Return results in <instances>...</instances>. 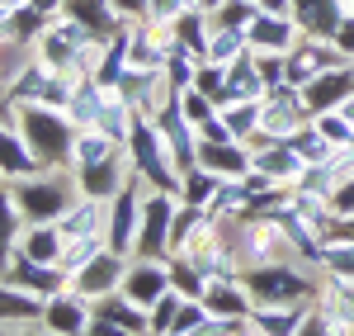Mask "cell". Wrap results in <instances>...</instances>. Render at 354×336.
I'll list each match as a JSON object with an SVG mask.
<instances>
[{
    "mask_svg": "<svg viewBox=\"0 0 354 336\" xmlns=\"http://www.w3.org/2000/svg\"><path fill=\"white\" fill-rule=\"evenodd\" d=\"M10 195L19 204L24 223H57L81 199V180L71 166H43L24 180H10Z\"/></svg>",
    "mask_w": 354,
    "mask_h": 336,
    "instance_id": "cell-1",
    "label": "cell"
},
{
    "mask_svg": "<svg viewBox=\"0 0 354 336\" xmlns=\"http://www.w3.org/2000/svg\"><path fill=\"white\" fill-rule=\"evenodd\" d=\"M15 123L28 138L33 157L43 166H71V152H76V123L66 109H53V105H19L15 109Z\"/></svg>",
    "mask_w": 354,
    "mask_h": 336,
    "instance_id": "cell-2",
    "label": "cell"
},
{
    "mask_svg": "<svg viewBox=\"0 0 354 336\" xmlns=\"http://www.w3.org/2000/svg\"><path fill=\"white\" fill-rule=\"evenodd\" d=\"M241 284L255 303H312L322 294V270L312 265H255L241 270Z\"/></svg>",
    "mask_w": 354,
    "mask_h": 336,
    "instance_id": "cell-3",
    "label": "cell"
},
{
    "mask_svg": "<svg viewBox=\"0 0 354 336\" xmlns=\"http://www.w3.org/2000/svg\"><path fill=\"white\" fill-rule=\"evenodd\" d=\"M128 152H133V170L151 185V190H165V195H180V166L165 147L156 118H137L133 138H128Z\"/></svg>",
    "mask_w": 354,
    "mask_h": 336,
    "instance_id": "cell-4",
    "label": "cell"
},
{
    "mask_svg": "<svg viewBox=\"0 0 354 336\" xmlns=\"http://www.w3.org/2000/svg\"><path fill=\"white\" fill-rule=\"evenodd\" d=\"M147 180L142 175H128V185L109 199V223H104V242H109L118 256H133L137 251V227H142V204H147Z\"/></svg>",
    "mask_w": 354,
    "mask_h": 336,
    "instance_id": "cell-5",
    "label": "cell"
},
{
    "mask_svg": "<svg viewBox=\"0 0 354 336\" xmlns=\"http://www.w3.org/2000/svg\"><path fill=\"white\" fill-rule=\"evenodd\" d=\"M180 213V195H165V190H147L142 204V227H137V251L142 260H170V227Z\"/></svg>",
    "mask_w": 354,
    "mask_h": 336,
    "instance_id": "cell-6",
    "label": "cell"
},
{
    "mask_svg": "<svg viewBox=\"0 0 354 336\" xmlns=\"http://www.w3.org/2000/svg\"><path fill=\"white\" fill-rule=\"evenodd\" d=\"M307 123H312V109H307L298 85H274L270 95L260 100V128L274 142H293Z\"/></svg>",
    "mask_w": 354,
    "mask_h": 336,
    "instance_id": "cell-7",
    "label": "cell"
},
{
    "mask_svg": "<svg viewBox=\"0 0 354 336\" xmlns=\"http://www.w3.org/2000/svg\"><path fill=\"white\" fill-rule=\"evenodd\" d=\"M118 90H123V100L133 105L137 118H156V114L180 95L175 85L165 81V71H133V67L118 76Z\"/></svg>",
    "mask_w": 354,
    "mask_h": 336,
    "instance_id": "cell-8",
    "label": "cell"
},
{
    "mask_svg": "<svg viewBox=\"0 0 354 336\" xmlns=\"http://www.w3.org/2000/svg\"><path fill=\"white\" fill-rule=\"evenodd\" d=\"M128 175H133V152L128 147H113L109 157H100V161H90V166L76 170V180H81V195L90 199H104L109 204L123 185H128Z\"/></svg>",
    "mask_w": 354,
    "mask_h": 336,
    "instance_id": "cell-9",
    "label": "cell"
},
{
    "mask_svg": "<svg viewBox=\"0 0 354 336\" xmlns=\"http://www.w3.org/2000/svg\"><path fill=\"white\" fill-rule=\"evenodd\" d=\"M283 62H288V85H307L312 76H322V71H330V67H340V62H350V57L340 53L330 38H298L288 53H283Z\"/></svg>",
    "mask_w": 354,
    "mask_h": 336,
    "instance_id": "cell-10",
    "label": "cell"
},
{
    "mask_svg": "<svg viewBox=\"0 0 354 336\" xmlns=\"http://www.w3.org/2000/svg\"><path fill=\"white\" fill-rule=\"evenodd\" d=\"M128 260H133V256H118L113 247H104V251L95 256V260H85L81 270L71 275V289H76V294H85V299L95 303V299H104V294H113V289L123 284V270H128Z\"/></svg>",
    "mask_w": 354,
    "mask_h": 336,
    "instance_id": "cell-11",
    "label": "cell"
},
{
    "mask_svg": "<svg viewBox=\"0 0 354 336\" xmlns=\"http://www.w3.org/2000/svg\"><path fill=\"white\" fill-rule=\"evenodd\" d=\"M0 280L19 284V289H28V294H38V299H53V294H62V289H71V280H66V270H62V265H43V260H28L24 251L10 256V265L0 270Z\"/></svg>",
    "mask_w": 354,
    "mask_h": 336,
    "instance_id": "cell-12",
    "label": "cell"
},
{
    "mask_svg": "<svg viewBox=\"0 0 354 336\" xmlns=\"http://www.w3.org/2000/svg\"><path fill=\"white\" fill-rule=\"evenodd\" d=\"M90 317H95L90 299L76 294V289H62V294H53L43 303V332L48 336H81L90 327Z\"/></svg>",
    "mask_w": 354,
    "mask_h": 336,
    "instance_id": "cell-13",
    "label": "cell"
},
{
    "mask_svg": "<svg viewBox=\"0 0 354 336\" xmlns=\"http://www.w3.org/2000/svg\"><path fill=\"white\" fill-rule=\"evenodd\" d=\"M118 289L133 299L137 308H151L165 289H170V260H142V256H133V260H128V270H123V284H118Z\"/></svg>",
    "mask_w": 354,
    "mask_h": 336,
    "instance_id": "cell-14",
    "label": "cell"
},
{
    "mask_svg": "<svg viewBox=\"0 0 354 336\" xmlns=\"http://www.w3.org/2000/svg\"><path fill=\"white\" fill-rule=\"evenodd\" d=\"M194 166L213 170L222 180H245L250 170H255V152L245 147V142H198V157H194Z\"/></svg>",
    "mask_w": 354,
    "mask_h": 336,
    "instance_id": "cell-15",
    "label": "cell"
},
{
    "mask_svg": "<svg viewBox=\"0 0 354 336\" xmlns=\"http://www.w3.org/2000/svg\"><path fill=\"white\" fill-rule=\"evenodd\" d=\"M302 38V28L293 15H270V10H260L250 28H245V43H250V53H288L293 43Z\"/></svg>",
    "mask_w": 354,
    "mask_h": 336,
    "instance_id": "cell-16",
    "label": "cell"
},
{
    "mask_svg": "<svg viewBox=\"0 0 354 336\" xmlns=\"http://www.w3.org/2000/svg\"><path fill=\"white\" fill-rule=\"evenodd\" d=\"M354 90V62H340V67H330L322 76H312V81L302 85V100H307V109L312 118L326 109H340V100Z\"/></svg>",
    "mask_w": 354,
    "mask_h": 336,
    "instance_id": "cell-17",
    "label": "cell"
},
{
    "mask_svg": "<svg viewBox=\"0 0 354 336\" xmlns=\"http://www.w3.org/2000/svg\"><path fill=\"white\" fill-rule=\"evenodd\" d=\"M203 308L213 312V317H250L255 299L241 284V275H213L208 289H203Z\"/></svg>",
    "mask_w": 354,
    "mask_h": 336,
    "instance_id": "cell-18",
    "label": "cell"
},
{
    "mask_svg": "<svg viewBox=\"0 0 354 336\" xmlns=\"http://www.w3.org/2000/svg\"><path fill=\"white\" fill-rule=\"evenodd\" d=\"M104 223H109V204L104 199H90L81 195L62 218H57V227H62V237L66 242H81V237H104Z\"/></svg>",
    "mask_w": 354,
    "mask_h": 336,
    "instance_id": "cell-19",
    "label": "cell"
},
{
    "mask_svg": "<svg viewBox=\"0 0 354 336\" xmlns=\"http://www.w3.org/2000/svg\"><path fill=\"white\" fill-rule=\"evenodd\" d=\"M33 170H43V161L33 157V147H28V138L19 133V123H5V128H0V180L10 185V180H24Z\"/></svg>",
    "mask_w": 354,
    "mask_h": 336,
    "instance_id": "cell-20",
    "label": "cell"
},
{
    "mask_svg": "<svg viewBox=\"0 0 354 336\" xmlns=\"http://www.w3.org/2000/svg\"><path fill=\"white\" fill-rule=\"evenodd\" d=\"M345 15H350L345 0H293V19H298L302 38H330Z\"/></svg>",
    "mask_w": 354,
    "mask_h": 336,
    "instance_id": "cell-21",
    "label": "cell"
},
{
    "mask_svg": "<svg viewBox=\"0 0 354 336\" xmlns=\"http://www.w3.org/2000/svg\"><path fill=\"white\" fill-rule=\"evenodd\" d=\"M43 303L48 299L0 280V327H43Z\"/></svg>",
    "mask_w": 354,
    "mask_h": 336,
    "instance_id": "cell-22",
    "label": "cell"
},
{
    "mask_svg": "<svg viewBox=\"0 0 354 336\" xmlns=\"http://www.w3.org/2000/svg\"><path fill=\"white\" fill-rule=\"evenodd\" d=\"M165 38H170L175 48H185V53H194L198 62H203V57H208V38H213V15L198 10V5H189L175 24L165 28Z\"/></svg>",
    "mask_w": 354,
    "mask_h": 336,
    "instance_id": "cell-23",
    "label": "cell"
},
{
    "mask_svg": "<svg viewBox=\"0 0 354 336\" xmlns=\"http://www.w3.org/2000/svg\"><path fill=\"white\" fill-rule=\"evenodd\" d=\"M15 251H24L28 260H43V265H62V256H66V237H62V227H57V223H28Z\"/></svg>",
    "mask_w": 354,
    "mask_h": 336,
    "instance_id": "cell-24",
    "label": "cell"
},
{
    "mask_svg": "<svg viewBox=\"0 0 354 336\" xmlns=\"http://www.w3.org/2000/svg\"><path fill=\"white\" fill-rule=\"evenodd\" d=\"M255 170L265 180H274V185H298V175L307 166H302L298 152H293V142H270L265 152H255Z\"/></svg>",
    "mask_w": 354,
    "mask_h": 336,
    "instance_id": "cell-25",
    "label": "cell"
},
{
    "mask_svg": "<svg viewBox=\"0 0 354 336\" xmlns=\"http://www.w3.org/2000/svg\"><path fill=\"white\" fill-rule=\"evenodd\" d=\"M90 308H95V317H109V322H118L123 332H133V336H147V332H151L147 308H137L123 289H113V294H104V299H95Z\"/></svg>",
    "mask_w": 354,
    "mask_h": 336,
    "instance_id": "cell-26",
    "label": "cell"
},
{
    "mask_svg": "<svg viewBox=\"0 0 354 336\" xmlns=\"http://www.w3.org/2000/svg\"><path fill=\"white\" fill-rule=\"evenodd\" d=\"M312 303H255L250 308V327H260V332L270 336H293L298 332V322L307 317Z\"/></svg>",
    "mask_w": 354,
    "mask_h": 336,
    "instance_id": "cell-27",
    "label": "cell"
},
{
    "mask_svg": "<svg viewBox=\"0 0 354 336\" xmlns=\"http://www.w3.org/2000/svg\"><path fill=\"white\" fill-rule=\"evenodd\" d=\"M265 95H270V85L255 71V57L245 48V53L227 67V105H232V100H265Z\"/></svg>",
    "mask_w": 354,
    "mask_h": 336,
    "instance_id": "cell-28",
    "label": "cell"
},
{
    "mask_svg": "<svg viewBox=\"0 0 354 336\" xmlns=\"http://www.w3.org/2000/svg\"><path fill=\"white\" fill-rule=\"evenodd\" d=\"M66 19H76V24H85L90 33H100V38H113L118 28H123V19L113 15L109 0H66V10H62Z\"/></svg>",
    "mask_w": 354,
    "mask_h": 336,
    "instance_id": "cell-29",
    "label": "cell"
},
{
    "mask_svg": "<svg viewBox=\"0 0 354 336\" xmlns=\"http://www.w3.org/2000/svg\"><path fill=\"white\" fill-rule=\"evenodd\" d=\"M24 213H19V204L10 195V185H0V270L10 265V256L19 247V237H24Z\"/></svg>",
    "mask_w": 354,
    "mask_h": 336,
    "instance_id": "cell-30",
    "label": "cell"
},
{
    "mask_svg": "<svg viewBox=\"0 0 354 336\" xmlns=\"http://www.w3.org/2000/svg\"><path fill=\"white\" fill-rule=\"evenodd\" d=\"M218 185H222V175H213V170H203V166L185 170V175H180V204L208 209V204H213V195H218Z\"/></svg>",
    "mask_w": 354,
    "mask_h": 336,
    "instance_id": "cell-31",
    "label": "cell"
},
{
    "mask_svg": "<svg viewBox=\"0 0 354 336\" xmlns=\"http://www.w3.org/2000/svg\"><path fill=\"white\" fill-rule=\"evenodd\" d=\"M293 152L302 157V166H322V161H330V157H335L340 147H335V142H330L326 133L317 128V123H307L298 138H293Z\"/></svg>",
    "mask_w": 354,
    "mask_h": 336,
    "instance_id": "cell-32",
    "label": "cell"
},
{
    "mask_svg": "<svg viewBox=\"0 0 354 336\" xmlns=\"http://www.w3.org/2000/svg\"><path fill=\"white\" fill-rule=\"evenodd\" d=\"M222 118H227L232 138L245 142L250 133H260V100H232V105H222Z\"/></svg>",
    "mask_w": 354,
    "mask_h": 336,
    "instance_id": "cell-33",
    "label": "cell"
},
{
    "mask_svg": "<svg viewBox=\"0 0 354 336\" xmlns=\"http://www.w3.org/2000/svg\"><path fill=\"white\" fill-rule=\"evenodd\" d=\"M170 289H180L185 299H203V289H208V275L185 260V256H170Z\"/></svg>",
    "mask_w": 354,
    "mask_h": 336,
    "instance_id": "cell-34",
    "label": "cell"
},
{
    "mask_svg": "<svg viewBox=\"0 0 354 336\" xmlns=\"http://www.w3.org/2000/svg\"><path fill=\"white\" fill-rule=\"evenodd\" d=\"M245 48H250V43H245L241 28H218V24H213V38H208V62H222V67H232V62H236Z\"/></svg>",
    "mask_w": 354,
    "mask_h": 336,
    "instance_id": "cell-35",
    "label": "cell"
},
{
    "mask_svg": "<svg viewBox=\"0 0 354 336\" xmlns=\"http://www.w3.org/2000/svg\"><path fill=\"white\" fill-rule=\"evenodd\" d=\"M180 308H185V294H180V289H165L161 299L147 308V317H151V332H147V336H170V327H175Z\"/></svg>",
    "mask_w": 354,
    "mask_h": 336,
    "instance_id": "cell-36",
    "label": "cell"
},
{
    "mask_svg": "<svg viewBox=\"0 0 354 336\" xmlns=\"http://www.w3.org/2000/svg\"><path fill=\"white\" fill-rule=\"evenodd\" d=\"M194 90H203L208 100H218V105H227V67L222 62H198L194 67Z\"/></svg>",
    "mask_w": 354,
    "mask_h": 336,
    "instance_id": "cell-37",
    "label": "cell"
},
{
    "mask_svg": "<svg viewBox=\"0 0 354 336\" xmlns=\"http://www.w3.org/2000/svg\"><path fill=\"white\" fill-rule=\"evenodd\" d=\"M255 15H260L255 0H222L218 10H213V24H218V28H241V33H245Z\"/></svg>",
    "mask_w": 354,
    "mask_h": 336,
    "instance_id": "cell-38",
    "label": "cell"
},
{
    "mask_svg": "<svg viewBox=\"0 0 354 336\" xmlns=\"http://www.w3.org/2000/svg\"><path fill=\"white\" fill-rule=\"evenodd\" d=\"M322 275L354 280V242H330L326 251H322Z\"/></svg>",
    "mask_w": 354,
    "mask_h": 336,
    "instance_id": "cell-39",
    "label": "cell"
},
{
    "mask_svg": "<svg viewBox=\"0 0 354 336\" xmlns=\"http://www.w3.org/2000/svg\"><path fill=\"white\" fill-rule=\"evenodd\" d=\"M180 109H185V118H189L194 128H203V123H208V118H218V100H208V95H203V90H180Z\"/></svg>",
    "mask_w": 354,
    "mask_h": 336,
    "instance_id": "cell-40",
    "label": "cell"
},
{
    "mask_svg": "<svg viewBox=\"0 0 354 336\" xmlns=\"http://www.w3.org/2000/svg\"><path fill=\"white\" fill-rule=\"evenodd\" d=\"M104 247H109L104 237H81V242H66V256H62V270H66V280L81 270L85 260H95V256L104 251Z\"/></svg>",
    "mask_w": 354,
    "mask_h": 336,
    "instance_id": "cell-41",
    "label": "cell"
},
{
    "mask_svg": "<svg viewBox=\"0 0 354 336\" xmlns=\"http://www.w3.org/2000/svg\"><path fill=\"white\" fill-rule=\"evenodd\" d=\"M312 123H317V128H322V133H326V138L335 142V147H350V138H354V123H350V118H345L340 109H326V114H317Z\"/></svg>",
    "mask_w": 354,
    "mask_h": 336,
    "instance_id": "cell-42",
    "label": "cell"
},
{
    "mask_svg": "<svg viewBox=\"0 0 354 336\" xmlns=\"http://www.w3.org/2000/svg\"><path fill=\"white\" fill-rule=\"evenodd\" d=\"M189 5H194V0H151V5H147V19H142V24L170 28L175 19H180V15H185V10H189Z\"/></svg>",
    "mask_w": 354,
    "mask_h": 336,
    "instance_id": "cell-43",
    "label": "cell"
},
{
    "mask_svg": "<svg viewBox=\"0 0 354 336\" xmlns=\"http://www.w3.org/2000/svg\"><path fill=\"white\" fill-rule=\"evenodd\" d=\"M255 57V71L265 76V85H288V62H283V53H250Z\"/></svg>",
    "mask_w": 354,
    "mask_h": 336,
    "instance_id": "cell-44",
    "label": "cell"
},
{
    "mask_svg": "<svg viewBox=\"0 0 354 336\" xmlns=\"http://www.w3.org/2000/svg\"><path fill=\"white\" fill-rule=\"evenodd\" d=\"M109 5H113V15H118L123 24H142V19H147V5H151V0H109Z\"/></svg>",
    "mask_w": 354,
    "mask_h": 336,
    "instance_id": "cell-45",
    "label": "cell"
},
{
    "mask_svg": "<svg viewBox=\"0 0 354 336\" xmlns=\"http://www.w3.org/2000/svg\"><path fill=\"white\" fill-rule=\"evenodd\" d=\"M330 204H335V213H340V218H354V175L340 180V190L330 195Z\"/></svg>",
    "mask_w": 354,
    "mask_h": 336,
    "instance_id": "cell-46",
    "label": "cell"
},
{
    "mask_svg": "<svg viewBox=\"0 0 354 336\" xmlns=\"http://www.w3.org/2000/svg\"><path fill=\"white\" fill-rule=\"evenodd\" d=\"M198 142H232V128H227L222 109H218V118H208V123L198 128Z\"/></svg>",
    "mask_w": 354,
    "mask_h": 336,
    "instance_id": "cell-47",
    "label": "cell"
},
{
    "mask_svg": "<svg viewBox=\"0 0 354 336\" xmlns=\"http://www.w3.org/2000/svg\"><path fill=\"white\" fill-rule=\"evenodd\" d=\"M330 43H335V48L354 62V15H345V19H340V28L330 33Z\"/></svg>",
    "mask_w": 354,
    "mask_h": 336,
    "instance_id": "cell-48",
    "label": "cell"
},
{
    "mask_svg": "<svg viewBox=\"0 0 354 336\" xmlns=\"http://www.w3.org/2000/svg\"><path fill=\"white\" fill-rule=\"evenodd\" d=\"M81 336H133V332H123L118 322H109V317H90V327H85Z\"/></svg>",
    "mask_w": 354,
    "mask_h": 336,
    "instance_id": "cell-49",
    "label": "cell"
},
{
    "mask_svg": "<svg viewBox=\"0 0 354 336\" xmlns=\"http://www.w3.org/2000/svg\"><path fill=\"white\" fill-rule=\"evenodd\" d=\"M28 5H33V10H38L43 19H57V15L66 10V0H28Z\"/></svg>",
    "mask_w": 354,
    "mask_h": 336,
    "instance_id": "cell-50",
    "label": "cell"
},
{
    "mask_svg": "<svg viewBox=\"0 0 354 336\" xmlns=\"http://www.w3.org/2000/svg\"><path fill=\"white\" fill-rule=\"evenodd\" d=\"M260 10H270V15H293V0H255Z\"/></svg>",
    "mask_w": 354,
    "mask_h": 336,
    "instance_id": "cell-51",
    "label": "cell"
},
{
    "mask_svg": "<svg viewBox=\"0 0 354 336\" xmlns=\"http://www.w3.org/2000/svg\"><path fill=\"white\" fill-rule=\"evenodd\" d=\"M340 114H345V118H350V123H354V90H350V95H345V100H340Z\"/></svg>",
    "mask_w": 354,
    "mask_h": 336,
    "instance_id": "cell-52",
    "label": "cell"
},
{
    "mask_svg": "<svg viewBox=\"0 0 354 336\" xmlns=\"http://www.w3.org/2000/svg\"><path fill=\"white\" fill-rule=\"evenodd\" d=\"M194 5H198V10H208V15H213V10H218L222 0H194Z\"/></svg>",
    "mask_w": 354,
    "mask_h": 336,
    "instance_id": "cell-53",
    "label": "cell"
},
{
    "mask_svg": "<svg viewBox=\"0 0 354 336\" xmlns=\"http://www.w3.org/2000/svg\"><path fill=\"white\" fill-rule=\"evenodd\" d=\"M19 5H28V0H0V10H19Z\"/></svg>",
    "mask_w": 354,
    "mask_h": 336,
    "instance_id": "cell-54",
    "label": "cell"
},
{
    "mask_svg": "<svg viewBox=\"0 0 354 336\" xmlns=\"http://www.w3.org/2000/svg\"><path fill=\"white\" fill-rule=\"evenodd\" d=\"M345 10H350V15H354V0H345Z\"/></svg>",
    "mask_w": 354,
    "mask_h": 336,
    "instance_id": "cell-55",
    "label": "cell"
},
{
    "mask_svg": "<svg viewBox=\"0 0 354 336\" xmlns=\"http://www.w3.org/2000/svg\"><path fill=\"white\" fill-rule=\"evenodd\" d=\"M350 152H354V138H350Z\"/></svg>",
    "mask_w": 354,
    "mask_h": 336,
    "instance_id": "cell-56",
    "label": "cell"
},
{
    "mask_svg": "<svg viewBox=\"0 0 354 336\" xmlns=\"http://www.w3.org/2000/svg\"><path fill=\"white\" fill-rule=\"evenodd\" d=\"M0 185H5V180H0Z\"/></svg>",
    "mask_w": 354,
    "mask_h": 336,
    "instance_id": "cell-57",
    "label": "cell"
}]
</instances>
